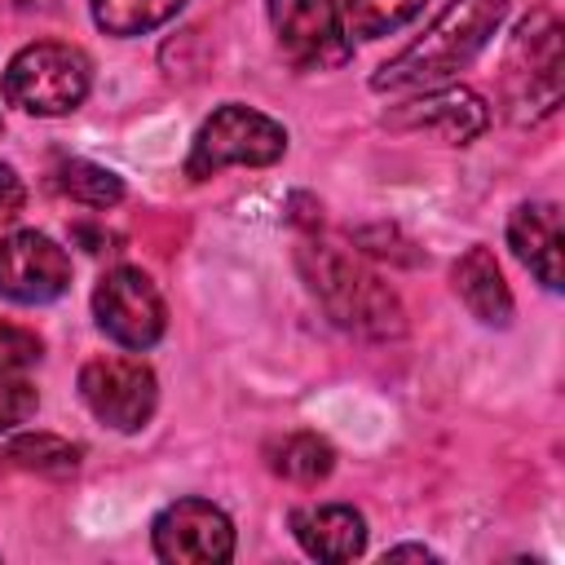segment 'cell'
Instances as JSON below:
<instances>
[{
  "label": "cell",
  "mask_w": 565,
  "mask_h": 565,
  "mask_svg": "<svg viewBox=\"0 0 565 565\" xmlns=\"http://www.w3.org/2000/svg\"><path fill=\"white\" fill-rule=\"evenodd\" d=\"M291 534L313 561H353L366 547V521L349 503H313L291 512Z\"/></svg>",
  "instance_id": "13"
},
{
  "label": "cell",
  "mask_w": 565,
  "mask_h": 565,
  "mask_svg": "<svg viewBox=\"0 0 565 565\" xmlns=\"http://www.w3.org/2000/svg\"><path fill=\"white\" fill-rule=\"evenodd\" d=\"M296 265L335 327L366 335V340L402 335V327H406L402 300L366 265H358L353 256H344L340 247H327V243H305Z\"/></svg>",
  "instance_id": "2"
},
{
  "label": "cell",
  "mask_w": 565,
  "mask_h": 565,
  "mask_svg": "<svg viewBox=\"0 0 565 565\" xmlns=\"http://www.w3.org/2000/svg\"><path fill=\"white\" fill-rule=\"evenodd\" d=\"M561 22L552 9H534L503 57V106L508 119L516 124H534L543 115H552L561 106Z\"/></svg>",
  "instance_id": "3"
},
{
  "label": "cell",
  "mask_w": 565,
  "mask_h": 565,
  "mask_svg": "<svg viewBox=\"0 0 565 565\" xmlns=\"http://www.w3.org/2000/svg\"><path fill=\"white\" fill-rule=\"evenodd\" d=\"M18 4H49V0H18Z\"/></svg>",
  "instance_id": "24"
},
{
  "label": "cell",
  "mask_w": 565,
  "mask_h": 565,
  "mask_svg": "<svg viewBox=\"0 0 565 565\" xmlns=\"http://www.w3.org/2000/svg\"><path fill=\"white\" fill-rule=\"evenodd\" d=\"M88 84H93V62L84 57V49L57 44V40H35L18 49L4 66L9 106L44 119L71 115L88 97Z\"/></svg>",
  "instance_id": "4"
},
{
  "label": "cell",
  "mask_w": 565,
  "mask_h": 565,
  "mask_svg": "<svg viewBox=\"0 0 565 565\" xmlns=\"http://www.w3.org/2000/svg\"><path fill=\"white\" fill-rule=\"evenodd\" d=\"M278 49L300 71H327L349 57V31L335 0H269Z\"/></svg>",
  "instance_id": "9"
},
{
  "label": "cell",
  "mask_w": 565,
  "mask_h": 565,
  "mask_svg": "<svg viewBox=\"0 0 565 565\" xmlns=\"http://www.w3.org/2000/svg\"><path fill=\"white\" fill-rule=\"evenodd\" d=\"M71 287V256L40 230L0 238V296L18 305H49Z\"/></svg>",
  "instance_id": "10"
},
{
  "label": "cell",
  "mask_w": 565,
  "mask_h": 565,
  "mask_svg": "<svg viewBox=\"0 0 565 565\" xmlns=\"http://www.w3.org/2000/svg\"><path fill=\"white\" fill-rule=\"evenodd\" d=\"M53 190L84 207H115L124 199V181L110 168L88 163V159H62L53 168Z\"/></svg>",
  "instance_id": "17"
},
{
  "label": "cell",
  "mask_w": 565,
  "mask_h": 565,
  "mask_svg": "<svg viewBox=\"0 0 565 565\" xmlns=\"http://www.w3.org/2000/svg\"><path fill=\"white\" fill-rule=\"evenodd\" d=\"M185 0H93V22L106 35H146L154 26H163L168 18H177Z\"/></svg>",
  "instance_id": "18"
},
{
  "label": "cell",
  "mask_w": 565,
  "mask_h": 565,
  "mask_svg": "<svg viewBox=\"0 0 565 565\" xmlns=\"http://www.w3.org/2000/svg\"><path fill=\"white\" fill-rule=\"evenodd\" d=\"M508 247L530 274L547 287L561 291V207L556 203H521L508 216Z\"/></svg>",
  "instance_id": "12"
},
{
  "label": "cell",
  "mask_w": 565,
  "mask_h": 565,
  "mask_svg": "<svg viewBox=\"0 0 565 565\" xmlns=\"http://www.w3.org/2000/svg\"><path fill=\"white\" fill-rule=\"evenodd\" d=\"M35 388L26 384V380H18L13 371H0V433H9V428H18L22 419H31L35 415Z\"/></svg>",
  "instance_id": "21"
},
{
  "label": "cell",
  "mask_w": 565,
  "mask_h": 565,
  "mask_svg": "<svg viewBox=\"0 0 565 565\" xmlns=\"http://www.w3.org/2000/svg\"><path fill=\"white\" fill-rule=\"evenodd\" d=\"M384 124L388 128H402V132H428L437 141L463 146V141H472V137L486 132L490 110H486V102L472 88L455 84V88H433V93H424L415 102L393 106L384 115Z\"/></svg>",
  "instance_id": "11"
},
{
  "label": "cell",
  "mask_w": 565,
  "mask_h": 565,
  "mask_svg": "<svg viewBox=\"0 0 565 565\" xmlns=\"http://www.w3.org/2000/svg\"><path fill=\"white\" fill-rule=\"evenodd\" d=\"M40 353H44V340L35 331L0 318V371H22V366L40 362Z\"/></svg>",
  "instance_id": "20"
},
{
  "label": "cell",
  "mask_w": 565,
  "mask_h": 565,
  "mask_svg": "<svg viewBox=\"0 0 565 565\" xmlns=\"http://www.w3.org/2000/svg\"><path fill=\"white\" fill-rule=\"evenodd\" d=\"M402 556H415V561H433V552H428V547H411V543H406V547H388V552H384V561H402Z\"/></svg>",
  "instance_id": "23"
},
{
  "label": "cell",
  "mask_w": 565,
  "mask_h": 565,
  "mask_svg": "<svg viewBox=\"0 0 565 565\" xmlns=\"http://www.w3.org/2000/svg\"><path fill=\"white\" fill-rule=\"evenodd\" d=\"M93 318L124 349H150L163 335V322H168L163 300H159V287L137 265H119V269H110L97 282V291H93Z\"/></svg>",
  "instance_id": "7"
},
{
  "label": "cell",
  "mask_w": 565,
  "mask_h": 565,
  "mask_svg": "<svg viewBox=\"0 0 565 565\" xmlns=\"http://www.w3.org/2000/svg\"><path fill=\"white\" fill-rule=\"evenodd\" d=\"M22 203H26V185H22V177H18L9 163H0V225L13 221V216L22 212Z\"/></svg>",
  "instance_id": "22"
},
{
  "label": "cell",
  "mask_w": 565,
  "mask_h": 565,
  "mask_svg": "<svg viewBox=\"0 0 565 565\" xmlns=\"http://www.w3.org/2000/svg\"><path fill=\"white\" fill-rule=\"evenodd\" d=\"M154 556L168 565H221L234 556V521L207 499H177L168 503L154 525Z\"/></svg>",
  "instance_id": "8"
},
{
  "label": "cell",
  "mask_w": 565,
  "mask_h": 565,
  "mask_svg": "<svg viewBox=\"0 0 565 565\" xmlns=\"http://www.w3.org/2000/svg\"><path fill=\"white\" fill-rule=\"evenodd\" d=\"M503 13H508V0H450L415 44H406L393 62H384L371 75V88L411 93V88L446 84L455 71H463L486 49Z\"/></svg>",
  "instance_id": "1"
},
{
  "label": "cell",
  "mask_w": 565,
  "mask_h": 565,
  "mask_svg": "<svg viewBox=\"0 0 565 565\" xmlns=\"http://www.w3.org/2000/svg\"><path fill=\"white\" fill-rule=\"evenodd\" d=\"M265 459H269V468H274L282 481H291V486H318V481H327L331 468H335V450H331V441L318 437V433H287V437L269 441Z\"/></svg>",
  "instance_id": "15"
},
{
  "label": "cell",
  "mask_w": 565,
  "mask_h": 565,
  "mask_svg": "<svg viewBox=\"0 0 565 565\" xmlns=\"http://www.w3.org/2000/svg\"><path fill=\"white\" fill-rule=\"evenodd\" d=\"M419 9H424V0H344L340 18H344V31H349V35H358V40H380V35L406 26Z\"/></svg>",
  "instance_id": "19"
},
{
  "label": "cell",
  "mask_w": 565,
  "mask_h": 565,
  "mask_svg": "<svg viewBox=\"0 0 565 565\" xmlns=\"http://www.w3.org/2000/svg\"><path fill=\"white\" fill-rule=\"evenodd\" d=\"M84 406L115 433H137L159 402V380L141 358H93L79 371Z\"/></svg>",
  "instance_id": "6"
},
{
  "label": "cell",
  "mask_w": 565,
  "mask_h": 565,
  "mask_svg": "<svg viewBox=\"0 0 565 565\" xmlns=\"http://www.w3.org/2000/svg\"><path fill=\"white\" fill-rule=\"evenodd\" d=\"M0 459H4L9 468H18V472H35V477L62 481V477H75V468H79V446L66 441V437H53V433H22V437H13V441L4 446Z\"/></svg>",
  "instance_id": "16"
},
{
  "label": "cell",
  "mask_w": 565,
  "mask_h": 565,
  "mask_svg": "<svg viewBox=\"0 0 565 565\" xmlns=\"http://www.w3.org/2000/svg\"><path fill=\"white\" fill-rule=\"evenodd\" d=\"M282 150H287V128L278 119H269V115H260L252 106L225 102L194 132L190 154H185V177L203 181V177H216L230 163L269 168V163L282 159Z\"/></svg>",
  "instance_id": "5"
},
{
  "label": "cell",
  "mask_w": 565,
  "mask_h": 565,
  "mask_svg": "<svg viewBox=\"0 0 565 565\" xmlns=\"http://www.w3.org/2000/svg\"><path fill=\"white\" fill-rule=\"evenodd\" d=\"M450 278H455V291H459V300L468 305V313L477 322H486V327H508L512 322V291H508L503 269H499L490 247H468L455 260Z\"/></svg>",
  "instance_id": "14"
}]
</instances>
